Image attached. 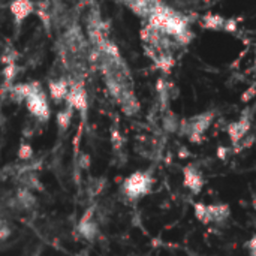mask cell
<instances>
[{"mask_svg":"<svg viewBox=\"0 0 256 256\" xmlns=\"http://www.w3.org/2000/svg\"><path fill=\"white\" fill-rule=\"evenodd\" d=\"M194 213H195V218L202 225H212V224L222 225L230 219L231 208L225 202H218V204L195 202L194 204Z\"/></svg>","mask_w":256,"mask_h":256,"instance_id":"6da1fadb","label":"cell"},{"mask_svg":"<svg viewBox=\"0 0 256 256\" xmlns=\"http://www.w3.org/2000/svg\"><path fill=\"white\" fill-rule=\"evenodd\" d=\"M214 118V111H206L200 116L190 117L189 120H184L180 123L178 134L183 136H188L190 142H200L207 132V129L212 126Z\"/></svg>","mask_w":256,"mask_h":256,"instance_id":"7a4b0ae2","label":"cell"},{"mask_svg":"<svg viewBox=\"0 0 256 256\" xmlns=\"http://www.w3.org/2000/svg\"><path fill=\"white\" fill-rule=\"evenodd\" d=\"M152 186L153 177L150 171H135L123 182L122 190L129 200H140L152 190Z\"/></svg>","mask_w":256,"mask_h":256,"instance_id":"3957f363","label":"cell"},{"mask_svg":"<svg viewBox=\"0 0 256 256\" xmlns=\"http://www.w3.org/2000/svg\"><path fill=\"white\" fill-rule=\"evenodd\" d=\"M24 102H26V106H27L28 112L34 118H38L42 123L50 120L51 110H50V104H48L46 93L44 90H39V92H34V93L28 94Z\"/></svg>","mask_w":256,"mask_h":256,"instance_id":"277c9868","label":"cell"},{"mask_svg":"<svg viewBox=\"0 0 256 256\" xmlns=\"http://www.w3.org/2000/svg\"><path fill=\"white\" fill-rule=\"evenodd\" d=\"M204 183L206 182H204L202 171L195 164H189L183 168V186L188 190H190V194L194 195L201 194Z\"/></svg>","mask_w":256,"mask_h":256,"instance_id":"5b68a950","label":"cell"},{"mask_svg":"<svg viewBox=\"0 0 256 256\" xmlns=\"http://www.w3.org/2000/svg\"><path fill=\"white\" fill-rule=\"evenodd\" d=\"M64 100H66L68 106L80 111L81 114H84L87 111V106H88L87 93H86V88L82 87V84H80V82H70V88H69V93Z\"/></svg>","mask_w":256,"mask_h":256,"instance_id":"8992f818","label":"cell"},{"mask_svg":"<svg viewBox=\"0 0 256 256\" xmlns=\"http://www.w3.org/2000/svg\"><path fill=\"white\" fill-rule=\"evenodd\" d=\"M9 12L16 26L34 12V3L32 0H12L9 3Z\"/></svg>","mask_w":256,"mask_h":256,"instance_id":"52a82bcc","label":"cell"},{"mask_svg":"<svg viewBox=\"0 0 256 256\" xmlns=\"http://www.w3.org/2000/svg\"><path fill=\"white\" fill-rule=\"evenodd\" d=\"M69 88H70V82H68V80L64 78H57V80H51L48 82V93H50V98L56 102V104H60L62 100L66 99L68 93H69Z\"/></svg>","mask_w":256,"mask_h":256,"instance_id":"ba28073f","label":"cell"},{"mask_svg":"<svg viewBox=\"0 0 256 256\" xmlns=\"http://www.w3.org/2000/svg\"><path fill=\"white\" fill-rule=\"evenodd\" d=\"M249 128H250V118L246 117V116H243L240 120L231 123V124L228 126V135H230L232 144L240 142V141L244 138V135L248 134Z\"/></svg>","mask_w":256,"mask_h":256,"instance_id":"9c48e42d","label":"cell"},{"mask_svg":"<svg viewBox=\"0 0 256 256\" xmlns=\"http://www.w3.org/2000/svg\"><path fill=\"white\" fill-rule=\"evenodd\" d=\"M16 183L27 190H36L40 192L44 190V186L39 180V177L34 174V171H24V172H18L16 174Z\"/></svg>","mask_w":256,"mask_h":256,"instance_id":"30bf717a","label":"cell"},{"mask_svg":"<svg viewBox=\"0 0 256 256\" xmlns=\"http://www.w3.org/2000/svg\"><path fill=\"white\" fill-rule=\"evenodd\" d=\"M15 200H16V202H18V206H20L21 210H32L38 204V200H36L34 194L32 190L22 189V188H20L16 190Z\"/></svg>","mask_w":256,"mask_h":256,"instance_id":"8fae6325","label":"cell"},{"mask_svg":"<svg viewBox=\"0 0 256 256\" xmlns=\"http://www.w3.org/2000/svg\"><path fill=\"white\" fill-rule=\"evenodd\" d=\"M78 232H80V236L84 240L94 242L96 237H98V234H99V226L94 222V219L93 220H88V222H80L78 224Z\"/></svg>","mask_w":256,"mask_h":256,"instance_id":"7c38bea8","label":"cell"},{"mask_svg":"<svg viewBox=\"0 0 256 256\" xmlns=\"http://www.w3.org/2000/svg\"><path fill=\"white\" fill-rule=\"evenodd\" d=\"M72 116H74V110L70 106H68V105H66L64 110H62V111L57 112V117H56L57 118V126H58V130L62 134L69 129L70 122H72Z\"/></svg>","mask_w":256,"mask_h":256,"instance_id":"4fadbf2b","label":"cell"},{"mask_svg":"<svg viewBox=\"0 0 256 256\" xmlns=\"http://www.w3.org/2000/svg\"><path fill=\"white\" fill-rule=\"evenodd\" d=\"M18 75V66L15 64V63H9V64H6L4 68H3V70H2V76H3V81H4V84L8 86V87H10L12 86V82H14V80H15V76Z\"/></svg>","mask_w":256,"mask_h":256,"instance_id":"5bb4252c","label":"cell"},{"mask_svg":"<svg viewBox=\"0 0 256 256\" xmlns=\"http://www.w3.org/2000/svg\"><path fill=\"white\" fill-rule=\"evenodd\" d=\"M164 128H165V130H168V132H178V129H180V122H178V118L174 116V114H166L165 117H164Z\"/></svg>","mask_w":256,"mask_h":256,"instance_id":"9a60e30c","label":"cell"},{"mask_svg":"<svg viewBox=\"0 0 256 256\" xmlns=\"http://www.w3.org/2000/svg\"><path fill=\"white\" fill-rule=\"evenodd\" d=\"M16 156H18V159L21 162H28L33 158V148H32V146L27 144V142H21L20 147H18Z\"/></svg>","mask_w":256,"mask_h":256,"instance_id":"2e32d148","label":"cell"},{"mask_svg":"<svg viewBox=\"0 0 256 256\" xmlns=\"http://www.w3.org/2000/svg\"><path fill=\"white\" fill-rule=\"evenodd\" d=\"M12 234V230L9 226V224L3 219H0V242H6Z\"/></svg>","mask_w":256,"mask_h":256,"instance_id":"e0dca14e","label":"cell"},{"mask_svg":"<svg viewBox=\"0 0 256 256\" xmlns=\"http://www.w3.org/2000/svg\"><path fill=\"white\" fill-rule=\"evenodd\" d=\"M78 165H80V168H81V170L88 171V170H90V166H92L90 156H88L87 153H81V154H80V159H78Z\"/></svg>","mask_w":256,"mask_h":256,"instance_id":"ac0fdd59","label":"cell"},{"mask_svg":"<svg viewBox=\"0 0 256 256\" xmlns=\"http://www.w3.org/2000/svg\"><path fill=\"white\" fill-rule=\"evenodd\" d=\"M246 249L249 252V256H256V236H252L250 240L246 243Z\"/></svg>","mask_w":256,"mask_h":256,"instance_id":"d6986e66","label":"cell"},{"mask_svg":"<svg viewBox=\"0 0 256 256\" xmlns=\"http://www.w3.org/2000/svg\"><path fill=\"white\" fill-rule=\"evenodd\" d=\"M93 214H94V207L87 208V212L81 216L80 222H88V220H93Z\"/></svg>","mask_w":256,"mask_h":256,"instance_id":"ffe728a7","label":"cell"}]
</instances>
